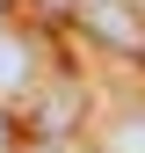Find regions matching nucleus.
<instances>
[{
	"mask_svg": "<svg viewBox=\"0 0 145 153\" xmlns=\"http://www.w3.org/2000/svg\"><path fill=\"white\" fill-rule=\"evenodd\" d=\"M72 15H80V29L94 36L102 51H116V59H145V15L131 0H72Z\"/></svg>",
	"mask_w": 145,
	"mask_h": 153,
	"instance_id": "nucleus-1",
	"label": "nucleus"
},
{
	"mask_svg": "<svg viewBox=\"0 0 145 153\" xmlns=\"http://www.w3.org/2000/svg\"><path fill=\"white\" fill-rule=\"evenodd\" d=\"M29 80V44L15 29H0V88H22Z\"/></svg>",
	"mask_w": 145,
	"mask_h": 153,
	"instance_id": "nucleus-2",
	"label": "nucleus"
},
{
	"mask_svg": "<svg viewBox=\"0 0 145 153\" xmlns=\"http://www.w3.org/2000/svg\"><path fill=\"white\" fill-rule=\"evenodd\" d=\"M109 153H145V117H123L116 139H109Z\"/></svg>",
	"mask_w": 145,
	"mask_h": 153,
	"instance_id": "nucleus-3",
	"label": "nucleus"
},
{
	"mask_svg": "<svg viewBox=\"0 0 145 153\" xmlns=\"http://www.w3.org/2000/svg\"><path fill=\"white\" fill-rule=\"evenodd\" d=\"M44 153H87V146H65V139H51V146H44Z\"/></svg>",
	"mask_w": 145,
	"mask_h": 153,
	"instance_id": "nucleus-4",
	"label": "nucleus"
},
{
	"mask_svg": "<svg viewBox=\"0 0 145 153\" xmlns=\"http://www.w3.org/2000/svg\"><path fill=\"white\" fill-rule=\"evenodd\" d=\"M0 153H7V139H0Z\"/></svg>",
	"mask_w": 145,
	"mask_h": 153,
	"instance_id": "nucleus-5",
	"label": "nucleus"
}]
</instances>
